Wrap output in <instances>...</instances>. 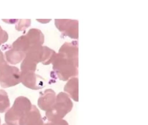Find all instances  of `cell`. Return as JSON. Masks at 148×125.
Returning a JSON list of instances; mask_svg holds the SVG:
<instances>
[{"label": "cell", "instance_id": "cell-11", "mask_svg": "<svg viewBox=\"0 0 148 125\" xmlns=\"http://www.w3.org/2000/svg\"></svg>", "mask_w": 148, "mask_h": 125}, {"label": "cell", "instance_id": "cell-2", "mask_svg": "<svg viewBox=\"0 0 148 125\" xmlns=\"http://www.w3.org/2000/svg\"><path fill=\"white\" fill-rule=\"evenodd\" d=\"M56 101L53 106L46 113L47 116L51 121L61 120L72 109V102L66 93H60Z\"/></svg>", "mask_w": 148, "mask_h": 125}, {"label": "cell", "instance_id": "cell-8", "mask_svg": "<svg viewBox=\"0 0 148 125\" xmlns=\"http://www.w3.org/2000/svg\"><path fill=\"white\" fill-rule=\"evenodd\" d=\"M8 39V35L5 31L2 30L0 27V45L5 42Z\"/></svg>", "mask_w": 148, "mask_h": 125}, {"label": "cell", "instance_id": "cell-3", "mask_svg": "<svg viewBox=\"0 0 148 125\" xmlns=\"http://www.w3.org/2000/svg\"><path fill=\"white\" fill-rule=\"evenodd\" d=\"M21 82V73L18 69L9 66L5 61L0 64V83L3 87H12Z\"/></svg>", "mask_w": 148, "mask_h": 125}, {"label": "cell", "instance_id": "cell-6", "mask_svg": "<svg viewBox=\"0 0 148 125\" xmlns=\"http://www.w3.org/2000/svg\"><path fill=\"white\" fill-rule=\"evenodd\" d=\"M66 91L71 95L74 100H78V80L77 78L71 79L65 86Z\"/></svg>", "mask_w": 148, "mask_h": 125}, {"label": "cell", "instance_id": "cell-10", "mask_svg": "<svg viewBox=\"0 0 148 125\" xmlns=\"http://www.w3.org/2000/svg\"><path fill=\"white\" fill-rule=\"evenodd\" d=\"M5 61V60H4V55H3V53L0 50V64H1L2 62Z\"/></svg>", "mask_w": 148, "mask_h": 125}, {"label": "cell", "instance_id": "cell-4", "mask_svg": "<svg viewBox=\"0 0 148 125\" xmlns=\"http://www.w3.org/2000/svg\"><path fill=\"white\" fill-rule=\"evenodd\" d=\"M41 115L36 106H32L31 110L24 116L20 125H43Z\"/></svg>", "mask_w": 148, "mask_h": 125}, {"label": "cell", "instance_id": "cell-7", "mask_svg": "<svg viewBox=\"0 0 148 125\" xmlns=\"http://www.w3.org/2000/svg\"><path fill=\"white\" fill-rule=\"evenodd\" d=\"M10 102L8 95L3 90H0V113H4L8 109Z\"/></svg>", "mask_w": 148, "mask_h": 125}, {"label": "cell", "instance_id": "cell-1", "mask_svg": "<svg viewBox=\"0 0 148 125\" xmlns=\"http://www.w3.org/2000/svg\"><path fill=\"white\" fill-rule=\"evenodd\" d=\"M32 105L29 100L19 97L15 100L12 107L6 114L5 120L9 125H20L24 116L31 110Z\"/></svg>", "mask_w": 148, "mask_h": 125}, {"label": "cell", "instance_id": "cell-5", "mask_svg": "<svg viewBox=\"0 0 148 125\" xmlns=\"http://www.w3.org/2000/svg\"><path fill=\"white\" fill-rule=\"evenodd\" d=\"M55 94L51 89L47 90L42 97L38 100V106L41 109L48 111L55 103Z\"/></svg>", "mask_w": 148, "mask_h": 125}, {"label": "cell", "instance_id": "cell-9", "mask_svg": "<svg viewBox=\"0 0 148 125\" xmlns=\"http://www.w3.org/2000/svg\"><path fill=\"white\" fill-rule=\"evenodd\" d=\"M45 125H69L67 122L64 120L51 121V123H47Z\"/></svg>", "mask_w": 148, "mask_h": 125}]
</instances>
